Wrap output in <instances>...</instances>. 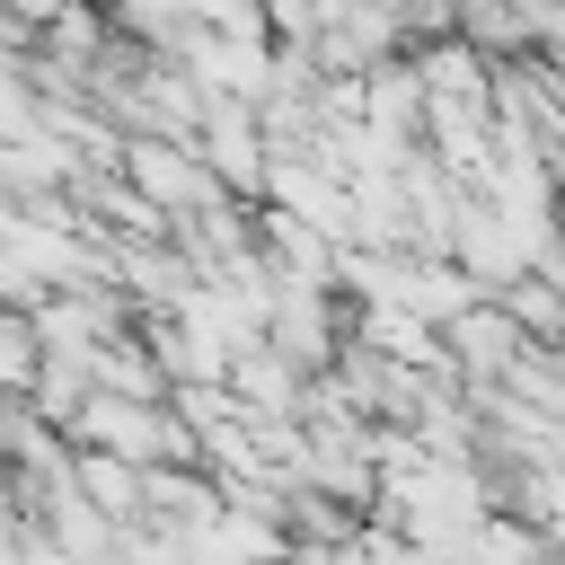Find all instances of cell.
Masks as SVG:
<instances>
[{"instance_id":"1","label":"cell","mask_w":565,"mask_h":565,"mask_svg":"<svg viewBox=\"0 0 565 565\" xmlns=\"http://www.w3.org/2000/svg\"><path fill=\"white\" fill-rule=\"evenodd\" d=\"M71 486H88V503H97L106 521H132V512H141V468L115 459V450H79Z\"/></svg>"},{"instance_id":"2","label":"cell","mask_w":565,"mask_h":565,"mask_svg":"<svg viewBox=\"0 0 565 565\" xmlns=\"http://www.w3.org/2000/svg\"><path fill=\"white\" fill-rule=\"evenodd\" d=\"M35 380V327L0 309V388H26Z\"/></svg>"}]
</instances>
